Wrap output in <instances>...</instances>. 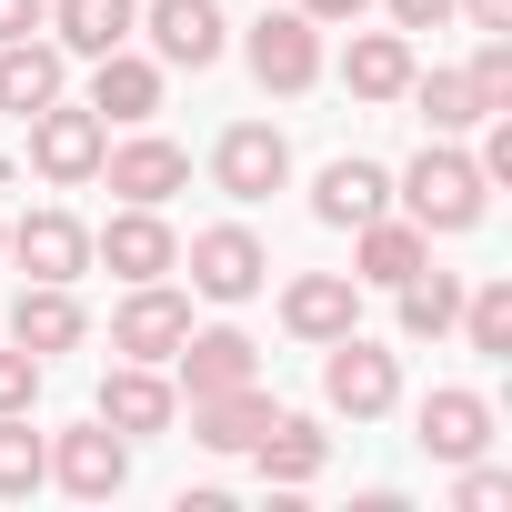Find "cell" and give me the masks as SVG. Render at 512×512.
Segmentation results:
<instances>
[{
  "label": "cell",
  "instance_id": "7a4b0ae2",
  "mask_svg": "<svg viewBox=\"0 0 512 512\" xmlns=\"http://www.w3.org/2000/svg\"><path fill=\"white\" fill-rule=\"evenodd\" d=\"M101 151H111V121H101L91 101H41V111H31V171H41L51 191L101 181Z\"/></svg>",
  "mask_w": 512,
  "mask_h": 512
},
{
  "label": "cell",
  "instance_id": "7402d4cb",
  "mask_svg": "<svg viewBox=\"0 0 512 512\" xmlns=\"http://www.w3.org/2000/svg\"><path fill=\"white\" fill-rule=\"evenodd\" d=\"M412 422H422L412 442H422L432 462H472V452H492V402H482V392H432Z\"/></svg>",
  "mask_w": 512,
  "mask_h": 512
},
{
  "label": "cell",
  "instance_id": "ac0fdd59",
  "mask_svg": "<svg viewBox=\"0 0 512 512\" xmlns=\"http://www.w3.org/2000/svg\"><path fill=\"white\" fill-rule=\"evenodd\" d=\"M81 332H91V312H81V292L71 282H21V302H11V342L21 352H81Z\"/></svg>",
  "mask_w": 512,
  "mask_h": 512
},
{
  "label": "cell",
  "instance_id": "8fae6325",
  "mask_svg": "<svg viewBox=\"0 0 512 512\" xmlns=\"http://www.w3.org/2000/svg\"><path fill=\"white\" fill-rule=\"evenodd\" d=\"M101 181H111L121 201L161 211L171 191H191V151H181V141H161V131L141 121V141H111V151H101Z\"/></svg>",
  "mask_w": 512,
  "mask_h": 512
},
{
  "label": "cell",
  "instance_id": "5b68a950",
  "mask_svg": "<svg viewBox=\"0 0 512 512\" xmlns=\"http://www.w3.org/2000/svg\"><path fill=\"white\" fill-rule=\"evenodd\" d=\"M241 61H251V81L262 91H312L322 81V21H302V11H262L251 21V41H241Z\"/></svg>",
  "mask_w": 512,
  "mask_h": 512
},
{
  "label": "cell",
  "instance_id": "83f0119b",
  "mask_svg": "<svg viewBox=\"0 0 512 512\" xmlns=\"http://www.w3.org/2000/svg\"><path fill=\"white\" fill-rule=\"evenodd\" d=\"M392 292H402V332H412V342H442V332H452V312H462V282H452V272H432V262H422L412 282H392Z\"/></svg>",
  "mask_w": 512,
  "mask_h": 512
},
{
  "label": "cell",
  "instance_id": "1f68e13d",
  "mask_svg": "<svg viewBox=\"0 0 512 512\" xmlns=\"http://www.w3.org/2000/svg\"><path fill=\"white\" fill-rule=\"evenodd\" d=\"M41 372H51V362H41V352H21V342L0 352V412H31V402H41Z\"/></svg>",
  "mask_w": 512,
  "mask_h": 512
},
{
  "label": "cell",
  "instance_id": "4dcf8cb0",
  "mask_svg": "<svg viewBox=\"0 0 512 512\" xmlns=\"http://www.w3.org/2000/svg\"><path fill=\"white\" fill-rule=\"evenodd\" d=\"M452 472H462V482H452V502H462V512H502V502H512V472H502V462H482V452H472V462H452Z\"/></svg>",
  "mask_w": 512,
  "mask_h": 512
},
{
  "label": "cell",
  "instance_id": "7c38bea8",
  "mask_svg": "<svg viewBox=\"0 0 512 512\" xmlns=\"http://www.w3.org/2000/svg\"><path fill=\"white\" fill-rule=\"evenodd\" d=\"M181 332H191V302H181L171 282H131V302L111 312V352H121V362H171Z\"/></svg>",
  "mask_w": 512,
  "mask_h": 512
},
{
  "label": "cell",
  "instance_id": "ba28073f",
  "mask_svg": "<svg viewBox=\"0 0 512 512\" xmlns=\"http://www.w3.org/2000/svg\"><path fill=\"white\" fill-rule=\"evenodd\" d=\"M51 482H61L71 502H111V492L131 482V442L91 412L81 432H51Z\"/></svg>",
  "mask_w": 512,
  "mask_h": 512
},
{
  "label": "cell",
  "instance_id": "f1b7e54d",
  "mask_svg": "<svg viewBox=\"0 0 512 512\" xmlns=\"http://www.w3.org/2000/svg\"><path fill=\"white\" fill-rule=\"evenodd\" d=\"M452 332H462L482 362H512V282H482V292H462Z\"/></svg>",
  "mask_w": 512,
  "mask_h": 512
},
{
  "label": "cell",
  "instance_id": "d6986e66",
  "mask_svg": "<svg viewBox=\"0 0 512 512\" xmlns=\"http://www.w3.org/2000/svg\"><path fill=\"white\" fill-rule=\"evenodd\" d=\"M422 262H432V231H422L412 211H382V221L352 231V282H382V292H392V282H412Z\"/></svg>",
  "mask_w": 512,
  "mask_h": 512
},
{
  "label": "cell",
  "instance_id": "cb8c5ba5",
  "mask_svg": "<svg viewBox=\"0 0 512 512\" xmlns=\"http://www.w3.org/2000/svg\"><path fill=\"white\" fill-rule=\"evenodd\" d=\"M141 31V0H51V41L71 51V61H101V51H121Z\"/></svg>",
  "mask_w": 512,
  "mask_h": 512
},
{
  "label": "cell",
  "instance_id": "44dd1931",
  "mask_svg": "<svg viewBox=\"0 0 512 512\" xmlns=\"http://www.w3.org/2000/svg\"><path fill=\"white\" fill-rule=\"evenodd\" d=\"M61 91H71V51H61V41H41V31H31V41H0V111L31 121V111L61 101Z\"/></svg>",
  "mask_w": 512,
  "mask_h": 512
},
{
  "label": "cell",
  "instance_id": "52a82bcc",
  "mask_svg": "<svg viewBox=\"0 0 512 512\" xmlns=\"http://www.w3.org/2000/svg\"><path fill=\"white\" fill-rule=\"evenodd\" d=\"M0 251L31 272V282H81L91 272V231L61 211V201H41V211H21L11 231H0Z\"/></svg>",
  "mask_w": 512,
  "mask_h": 512
},
{
  "label": "cell",
  "instance_id": "5bb4252c",
  "mask_svg": "<svg viewBox=\"0 0 512 512\" xmlns=\"http://www.w3.org/2000/svg\"><path fill=\"white\" fill-rule=\"evenodd\" d=\"M101 422H111L121 442H151V432L181 422V392L161 382V362H111V382H101Z\"/></svg>",
  "mask_w": 512,
  "mask_h": 512
},
{
  "label": "cell",
  "instance_id": "484cf974",
  "mask_svg": "<svg viewBox=\"0 0 512 512\" xmlns=\"http://www.w3.org/2000/svg\"><path fill=\"white\" fill-rule=\"evenodd\" d=\"M402 101L422 111V131H432V141H462V131L482 121V101H472V81H462V71H412V81H402Z\"/></svg>",
  "mask_w": 512,
  "mask_h": 512
},
{
  "label": "cell",
  "instance_id": "836d02e7",
  "mask_svg": "<svg viewBox=\"0 0 512 512\" xmlns=\"http://www.w3.org/2000/svg\"><path fill=\"white\" fill-rule=\"evenodd\" d=\"M382 11H392V31H442L452 0H382Z\"/></svg>",
  "mask_w": 512,
  "mask_h": 512
},
{
  "label": "cell",
  "instance_id": "d6a6232c",
  "mask_svg": "<svg viewBox=\"0 0 512 512\" xmlns=\"http://www.w3.org/2000/svg\"><path fill=\"white\" fill-rule=\"evenodd\" d=\"M31 31H51V0H0V41H31Z\"/></svg>",
  "mask_w": 512,
  "mask_h": 512
},
{
  "label": "cell",
  "instance_id": "e0dca14e",
  "mask_svg": "<svg viewBox=\"0 0 512 512\" xmlns=\"http://www.w3.org/2000/svg\"><path fill=\"white\" fill-rule=\"evenodd\" d=\"M91 111H101V121H121V131L161 121V61H141L131 41H121V51H101V61H91Z\"/></svg>",
  "mask_w": 512,
  "mask_h": 512
},
{
  "label": "cell",
  "instance_id": "9a60e30c",
  "mask_svg": "<svg viewBox=\"0 0 512 512\" xmlns=\"http://www.w3.org/2000/svg\"><path fill=\"white\" fill-rule=\"evenodd\" d=\"M251 462H262V482H272V492H302V482H322L332 432H322L312 412H272L262 432H251Z\"/></svg>",
  "mask_w": 512,
  "mask_h": 512
},
{
  "label": "cell",
  "instance_id": "4316f807",
  "mask_svg": "<svg viewBox=\"0 0 512 512\" xmlns=\"http://www.w3.org/2000/svg\"><path fill=\"white\" fill-rule=\"evenodd\" d=\"M51 482V432H31V412H0V502H21Z\"/></svg>",
  "mask_w": 512,
  "mask_h": 512
},
{
  "label": "cell",
  "instance_id": "2e32d148",
  "mask_svg": "<svg viewBox=\"0 0 512 512\" xmlns=\"http://www.w3.org/2000/svg\"><path fill=\"white\" fill-rule=\"evenodd\" d=\"M282 332H302V342L362 332V282H352V272H302V282H282Z\"/></svg>",
  "mask_w": 512,
  "mask_h": 512
},
{
  "label": "cell",
  "instance_id": "603a6c76",
  "mask_svg": "<svg viewBox=\"0 0 512 512\" xmlns=\"http://www.w3.org/2000/svg\"><path fill=\"white\" fill-rule=\"evenodd\" d=\"M402 81H412V31H362V21H352L342 91H352V101H402Z\"/></svg>",
  "mask_w": 512,
  "mask_h": 512
},
{
  "label": "cell",
  "instance_id": "e575fe53",
  "mask_svg": "<svg viewBox=\"0 0 512 512\" xmlns=\"http://www.w3.org/2000/svg\"><path fill=\"white\" fill-rule=\"evenodd\" d=\"M292 11H302V21H322V31H352L372 0H292Z\"/></svg>",
  "mask_w": 512,
  "mask_h": 512
},
{
  "label": "cell",
  "instance_id": "d4e9b609",
  "mask_svg": "<svg viewBox=\"0 0 512 512\" xmlns=\"http://www.w3.org/2000/svg\"><path fill=\"white\" fill-rule=\"evenodd\" d=\"M272 422V392L262 382H241V392H201L191 402V442L201 452H251V432Z\"/></svg>",
  "mask_w": 512,
  "mask_h": 512
},
{
  "label": "cell",
  "instance_id": "8d00e7d4",
  "mask_svg": "<svg viewBox=\"0 0 512 512\" xmlns=\"http://www.w3.org/2000/svg\"><path fill=\"white\" fill-rule=\"evenodd\" d=\"M0 231H11V221H0Z\"/></svg>",
  "mask_w": 512,
  "mask_h": 512
},
{
  "label": "cell",
  "instance_id": "30bf717a",
  "mask_svg": "<svg viewBox=\"0 0 512 512\" xmlns=\"http://www.w3.org/2000/svg\"><path fill=\"white\" fill-rule=\"evenodd\" d=\"M141 31H151V61H161V71H211V61L231 51L221 0H151Z\"/></svg>",
  "mask_w": 512,
  "mask_h": 512
},
{
  "label": "cell",
  "instance_id": "4fadbf2b",
  "mask_svg": "<svg viewBox=\"0 0 512 512\" xmlns=\"http://www.w3.org/2000/svg\"><path fill=\"white\" fill-rule=\"evenodd\" d=\"M171 392H241V382H262V352H251V332H231V322H211V332H181V352H171Z\"/></svg>",
  "mask_w": 512,
  "mask_h": 512
},
{
  "label": "cell",
  "instance_id": "8992f818",
  "mask_svg": "<svg viewBox=\"0 0 512 512\" xmlns=\"http://www.w3.org/2000/svg\"><path fill=\"white\" fill-rule=\"evenodd\" d=\"M91 262H111L121 282H171L181 272V231L161 221V211H141V201H121L101 231H91Z\"/></svg>",
  "mask_w": 512,
  "mask_h": 512
},
{
  "label": "cell",
  "instance_id": "277c9868",
  "mask_svg": "<svg viewBox=\"0 0 512 512\" xmlns=\"http://www.w3.org/2000/svg\"><path fill=\"white\" fill-rule=\"evenodd\" d=\"M322 402L352 412V422H382V412L402 402V362H392L382 342L342 332V342H322Z\"/></svg>",
  "mask_w": 512,
  "mask_h": 512
},
{
  "label": "cell",
  "instance_id": "f546056e",
  "mask_svg": "<svg viewBox=\"0 0 512 512\" xmlns=\"http://www.w3.org/2000/svg\"><path fill=\"white\" fill-rule=\"evenodd\" d=\"M462 81H472V101H482V111H512V31H482V51H472V71H462Z\"/></svg>",
  "mask_w": 512,
  "mask_h": 512
},
{
  "label": "cell",
  "instance_id": "6da1fadb",
  "mask_svg": "<svg viewBox=\"0 0 512 512\" xmlns=\"http://www.w3.org/2000/svg\"><path fill=\"white\" fill-rule=\"evenodd\" d=\"M392 201H402L422 231H472V221L492 211V181H482V161H472V151L422 141V151H412V171H392Z\"/></svg>",
  "mask_w": 512,
  "mask_h": 512
},
{
  "label": "cell",
  "instance_id": "3957f363",
  "mask_svg": "<svg viewBox=\"0 0 512 512\" xmlns=\"http://www.w3.org/2000/svg\"><path fill=\"white\" fill-rule=\"evenodd\" d=\"M181 272H191V292H201V302H251V292L272 282V251H262V231H241V221H211V231H191Z\"/></svg>",
  "mask_w": 512,
  "mask_h": 512
},
{
  "label": "cell",
  "instance_id": "d590c367",
  "mask_svg": "<svg viewBox=\"0 0 512 512\" xmlns=\"http://www.w3.org/2000/svg\"><path fill=\"white\" fill-rule=\"evenodd\" d=\"M452 21H472V31H512V0H452Z\"/></svg>",
  "mask_w": 512,
  "mask_h": 512
},
{
  "label": "cell",
  "instance_id": "9c48e42d",
  "mask_svg": "<svg viewBox=\"0 0 512 512\" xmlns=\"http://www.w3.org/2000/svg\"><path fill=\"white\" fill-rule=\"evenodd\" d=\"M211 181H221L231 201H272V191L292 181V141H282L272 121H231V131L211 141Z\"/></svg>",
  "mask_w": 512,
  "mask_h": 512
},
{
  "label": "cell",
  "instance_id": "ffe728a7",
  "mask_svg": "<svg viewBox=\"0 0 512 512\" xmlns=\"http://www.w3.org/2000/svg\"><path fill=\"white\" fill-rule=\"evenodd\" d=\"M382 211H392V171L362 161V151L312 181V221H332V231H362V221H382Z\"/></svg>",
  "mask_w": 512,
  "mask_h": 512
}]
</instances>
